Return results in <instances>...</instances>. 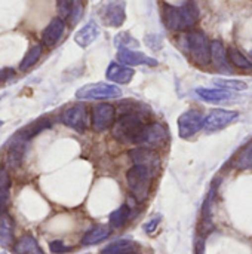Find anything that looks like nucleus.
<instances>
[{
	"label": "nucleus",
	"instance_id": "nucleus-1",
	"mask_svg": "<svg viewBox=\"0 0 252 254\" xmlns=\"http://www.w3.org/2000/svg\"><path fill=\"white\" fill-rule=\"evenodd\" d=\"M162 15H163L165 25L169 30L184 31L198 24L201 12H199L196 1L189 0L181 6H172V4L165 3L162 6Z\"/></svg>",
	"mask_w": 252,
	"mask_h": 254
},
{
	"label": "nucleus",
	"instance_id": "nucleus-2",
	"mask_svg": "<svg viewBox=\"0 0 252 254\" xmlns=\"http://www.w3.org/2000/svg\"><path fill=\"white\" fill-rule=\"evenodd\" d=\"M146 124L143 122L140 115H135L132 112L122 115L113 125V137L125 144L134 143L140 144V138L143 134Z\"/></svg>",
	"mask_w": 252,
	"mask_h": 254
},
{
	"label": "nucleus",
	"instance_id": "nucleus-3",
	"mask_svg": "<svg viewBox=\"0 0 252 254\" xmlns=\"http://www.w3.org/2000/svg\"><path fill=\"white\" fill-rule=\"evenodd\" d=\"M153 177H154V171L138 165L132 167L126 173V183L135 201L144 202L149 198L153 185Z\"/></svg>",
	"mask_w": 252,
	"mask_h": 254
},
{
	"label": "nucleus",
	"instance_id": "nucleus-4",
	"mask_svg": "<svg viewBox=\"0 0 252 254\" xmlns=\"http://www.w3.org/2000/svg\"><path fill=\"white\" fill-rule=\"evenodd\" d=\"M186 42L195 63H198L199 65H208L211 63V42L203 31H189L186 36Z\"/></svg>",
	"mask_w": 252,
	"mask_h": 254
},
{
	"label": "nucleus",
	"instance_id": "nucleus-5",
	"mask_svg": "<svg viewBox=\"0 0 252 254\" xmlns=\"http://www.w3.org/2000/svg\"><path fill=\"white\" fill-rule=\"evenodd\" d=\"M101 21L108 27H120L126 19L125 0H102L98 6Z\"/></svg>",
	"mask_w": 252,
	"mask_h": 254
},
{
	"label": "nucleus",
	"instance_id": "nucleus-6",
	"mask_svg": "<svg viewBox=\"0 0 252 254\" xmlns=\"http://www.w3.org/2000/svg\"><path fill=\"white\" fill-rule=\"evenodd\" d=\"M122 95V91L116 85L110 83H89L77 89L76 97L79 100H108V98H117Z\"/></svg>",
	"mask_w": 252,
	"mask_h": 254
},
{
	"label": "nucleus",
	"instance_id": "nucleus-7",
	"mask_svg": "<svg viewBox=\"0 0 252 254\" xmlns=\"http://www.w3.org/2000/svg\"><path fill=\"white\" fill-rule=\"evenodd\" d=\"M205 116L199 110H187L178 118V134L181 138H190L203 128Z\"/></svg>",
	"mask_w": 252,
	"mask_h": 254
},
{
	"label": "nucleus",
	"instance_id": "nucleus-8",
	"mask_svg": "<svg viewBox=\"0 0 252 254\" xmlns=\"http://www.w3.org/2000/svg\"><path fill=\"white\" fill-rule=\"evenodd\" d=\"M61 119L68 128H73L77 132H85L89 125V113L83 104H77L65 109Z\"/></svg>",
	"mask_w": 252,
	"mask_h": 254
},
{
	"label": "nucleus",
	"instance_id": "nucleus-9",
	"mask_svg": "<svg viewBox=\"0 0 252 254\" xmlns=\"http://www.w3.org/2000/svg\"><path fill=\"white\" fill-rule=\"evenodd\" d=\"M116 122V109L113 104L101 103L92 109V128L95 131H105Z\"/></svg>",
	"mask_w": 252,
	"mask_h": 254
},
{
	"label": "nucleus",
	"instance_id": "nucleus-10",
	"mask_svg": "<svg viewBox=\"0 0 252 254\" xmlns=\"http://www.w3.org/2000/svg\"><path fill=\"white\" fill-rule=\"evenodd\" d=\"M239 113L233 112V110H224V109H215L212 110L208 116H205V122H203V128L209 132H215L220 131L226 127H229L230 124H233L238 119Z\"/></svg>",
	"mask_w": 252,
	"mask_h": 254
},
{
	"label": "nucleus",
	"instance_id": "nucleus-11",
	"mask_svg": "<svg viewBox=\"0 0 252 254\" xmlns=\"http://www.w3.org/2000/svg\"><path fill=\"white\" fill-rule=\"evenodd\" d=\"M166 140H168L166 128L159 122H151V124H146L141 138H140V144H144L146 147L151 149V147L165 144Z\"/></svg>",
	"mask_w": 252,
	"mask_h": 254
},
{
	"label": "nucleus",
	"instance_id": "nucleus-12",
	"mask_svg": "<svg viewBox=\"0 0 252 254\" xmlns=\"http://www.w3.org/2000/svg\"><path fill=\"white\" fill-rule=\"evenodd\" d=\"M25 146H27V140H24L18 132L9 140L7 143V153H6V165L9 168H18L22 164V158L25 153Z\"/></svg>",
	"mask_w": 252,
	"mask_h": 254
},
{
	"label": "nucleus",
	"instance_id": "nucleus-13",
	"mask_svg": "<svg viewBox=\"0 0 252 254\" xmlns=\"http://www.w3.org/2000/svg\"><path fill=\"white\" fill-rule=\"evenodd\" d=\"M129 155H131V159H132L134 165L149 168V170H151V171H154V173H156V170H157L159 165H160V158H159L157 152L153 150V149H149V147H138V149L131 150Z\"/></svg>",
	"mask_w": 252,
	"mask_h": 254
},
{
	"label": "nucleus",
	"instance_id": "nucleus-14",
	"mask_svg": "<svg viewBox=\"0 0 252 254\" xmlns=\"http://www.w3.org/2000/svg\"><path fill=\"white\" fill-rule=\"evenodd\" d=\"M117 60L128 65V67H134V65H150V67H154L157 65V60L143 54V52H138V51H134V49H119L117 52Z\"/></svg>",
	"mask_w": 252,
	"mask_h": 254
},
{
	"label": "nucleus",
	"instance_id": "nucleus-15",
	"mask_svg": "<svg viewBox=\"0 0 252 254\" xmlns=\"http://www.w3.org/2000/svg\"><path fill=\"white\" fill-rule=\"evenodd\" d=\"M64 30H65V22H64V19H62L61 16L53 18V19L48 24V27L43 30V33H42V42H43V45L48 46V48L56 45L58 40L61 39V36L64 34Z\"/></svg>",
	"mask_w": 252,
	"mask_h": 254
},
{
	"label": "nucleus",
	"instance_id": "nucleus-16",
	"mask_svg": "<svg viewBox=\"0 0 252 254\" xmlns=\"http://www.w3.org/2000/svg\"><path fill=\"white\" fill-rule=\"evenodd\" d=\"M135 71L128 67V65H122V64H117V63H111L105 71V77L110 80V82H114V83H120V85H126L132 80Z\"/></svg>",
	"mask_w": 252,
	"mask_h": 254
},
{
	"label": "nucleus",
	"instance_id": "nucleus-17",
	"mask_svg": "<svg viewBox=\"0 0 252 254\" xmlns=\"http://www.w3.org/2000/svg\"><path fill=\"white\" fill-rule=\"evenodd\" d=\"M100 36V27L95 21H89L88 24H85L76 34H74V42L80 46V48H88L89 45H92L97 37Z\"/></svg>",
	"mask_w": 252,
	"mask_h": 254
},
{
	"label": "nucleus",
	"instance_id": "nucleus-18",
	"mask_svg": "<svg viewBox=\"0 0 252 254\" xmlns=\"http://www.w3.org/2000/svg\"><path fill=\"white\" fill-rule=\"evenodd\" d=\"M211 61L214 63V65L218 70L232 73V67H230L229 58H227V49L224 48V45L220 40L211 42Z\"/></svg>",
	"mask_w": 252,
	"mask_h": 254
},
{
	"label": "nucleus",
	"instance_id": "nucleus-19",
	"mask_svg": "<svg viewBox=\"0 0 252 254\" xmlns=\"http://www.w3.org/2000/svg\"><path fill=\"white\" fill-rule=\"evenodd\" d=\"M13 244V220L7 213L0 214V246L7 249Z\"/></svg>",
	"mask_w": 252,
	"mask_h": 254
},
{
	"label": "nucleus",
	"instance_id": "nucleus-20",
	"mask_svg": "<svg viewBox=\"0 0 252 254\" xmlns=\"http://www.w3.org/2000/svg\"><path fill=\"white\" fill-rule=\"evenodd\" d=\"M196 94L201 100L206 103H224L232 100V94L226 89H209V88H198Z\"/></svg>",
	"mask_w": 252,
	"mask_h": 254
},
{
	"label": "nucleus",
	"instance_id": "nucleus-21",
	"mask_svg": "<svg viewBox=\"0 0 252 254\" xmlns=\"http://www.w3.org/2000/svg\"><path fill=\"white\" fill-rule=\"evenodd\" d=\"M111 234V229L110 226H105V225H98V226H94L91 231H88L85 234V237L82 238V244L83 246H95L98 243H102L104 240H107Z\"/></svg>",
	"mask_w": 252,
	"mask_h": 254
},
{
	"label": "nucleus",
	"instance_id": "nucleus-22",
	"mask_svg": "<svg viewBox=\"0 0 252 254\" xmlns=\"http://www.w3.org/2000/svg\"><path fill=\"white\" fill-rule=\"evenodd\" d=\"M13 254H45L33 235H24L15 246Z\"/></svg>",
	"mask_w": 252,
	"mask_h": 254
},
{
	"label": "nucleus",
	"instance_id": "nucleus-23",
	"mask_svg": "<svg viewBox=\"0 0 252 254\" xmlns=\"http://www.w3.org/2000/svg\"><path fill=\"white\" fill-rule=\"evenodd\" d=\"M9 188L10 179L9 173L4 167H0V214L7 213V202H9Z\"/></svg>",
	"mask_w": 252,
	"mask_h": 254
},
{
	"label": "nucleus",
	"instance_id": "nucleus-24",
	"mask_svg": "<svg viewBox=\"0 0 252 254\" xmlns=\"http://www.w3.org/2000/svg\"><path fill=\"white\" fill-rule=\"evenodd\" d=\"M50 121L49 119H45V118H42V119H37L36 122H33V124H30L28 127H25V128H22L21 131H18V134L24 138V140H31L33 137H36L37 134H40L42 131H45V129H48V128H50Z\"/></svg>",
	"mask_w": 252,
	"mask_h": 254
},
{
	"label": "nucleus",
	"instance_id": "nucleus-25",
	"mask_svg": "<svg viewBox=\"0 0 252 254\" xmlns=\"http://www.w3.org/2000/svg\"><path fill=\"white\" fill-rule=\"evenodd\" d=\"M227 58H229V63L233 64L239 70H252V63L238 48L230 46L227 49Z\"/></svg>",
	"mask_w": 252,
	"mask_h": 254
},
{
	"label": "nucleus",
	"instance_id": "nucleus-26",
	"mask_svg": "<svg viewBox=\"0 0 252 254\" xmlns=\"http://www.w3.org/2000/svg\"><path fill=\"white\" fill-rule=\"evenodd\" d=\"M235 167L239 170H252V138L236 155Z\"/></svg>",
	"mask_w": 252,
	"mask_h": 254
},
{
	"label": "nucleus",
	"instance_id": "nucleus-27",
	"mask_svg": "<svg viewBox=\"0 0 252 254\" xmlns=\"http://www.w3.org/2000/svg\"><path fill=\"white\" fill-rule=\"evenodd\" d=\"M129 217H131L129 207L128 205H122V207H119L116 211H113L110 214V225L113 228H122V226L126 225V222L129 220Z\"/></svg>",
	"mask_w": 252,
	"mask_h": 254
},
{
	"label": "nucleus",
	"instance_id": "nucleus-28",
	"mask_svg": "<svg viewBox=\"0 0 252 254\" xmlns=\"http://www.w3.org/2000/svg\"><path fill=\"white\" fill-rule=\"evenodd\" d=\"M40 55H42V46L40 45H34L33 48H30L28 52L25 54V57L22 58L21 64H19V70H22V71L28 70L31 65H34L39 61Z\"/></svg>",
	"mask_w": 252,
	"mask_h": 254
},
{
	"label": "nucleus",
	"instance_id": "nucleus-29",
	"mask_svg": "<svg viewBox=\"0 0 252 254\" xmlns=\"http://www.w3.org/2000/svg\"><path fill=\"white\" fill-rule=\"evenodd\" d=\"M132 249H134L132 241H129V240H119V241H114L110 246H107L100 254H123L128 253V252H132Z\"/></svg>",
	"mask_w": 252,
	"mask_h": 254
},
{
	"label": "nucleus",
	"instance_id": "nucleus-30",
	"mask_svg": "<svg viewBox=\"0 0 252 254\" xmlns=\"http://www.w3.org/2000/svg\"><path fill=\"white\" fill-rule=\"evenodd\" d=\"M114 45L117 49H131V48H138L140 43L135 37H132L129 33H119L114 37Z\"/></svg>",
	"mask_w": 252,
	"mask_h": 254
},
{
	"label": "nucleus",
	"instance_id": "nucleus-31",
	"mask_svg": "<svg viewBox=\"0 0 252 254\" xmlns=\"http://www.w3.org/2000/svg\"><path fill=\"white\" fill-rule=\"evenodd\" d=\"M214 83L223 89H233V91H245L248 88L245 82L236 79H215Z\"/></svg>",
	"mask_w": 252,
	"mask_h": 254
},
{
	"label": "nucleus",
	"instance_id": "nucleus-32",
	"mask_svg": "<svg viewBox=\"0 0 252 254\" xmlns=\"http://www.w3.org/2000/svg\"><path fill=\"white\" fill-rule=\"evenodd\" d=\"M82 13H83V3H82V0H70V15H68V19H70L71 25L79 22V19L82 18Z\"/></svg>",
	"mask_w": 252,
	"mask_h": 254
},
{
	"label": "nucleus",
	"instance_id": "nucleus-33",
	"mask_svg": "<svg viewBox=\"0 0 252 254\" xmlns=\"http://www.w3.org/2000/svg\"><path fill=\"white\" fill-rule=\"evenodd\" d=\"M49 249H50V252H52V253H56V254L67 253V252H70V250H71L70 247L64 246V243H61V241H52V243L49 244Z\"/></svg>",
	"mask_w": 252,
	"mask_h": 254
},
{
	"label": "nucleus",
	"instance_id": "nucleus-34",
	"mask_svg": "<svg viewBox=\"0 0 252 254\" xmlns=\"http://www.w3.org/2000/svg\"><path fill=\"white\" fill-rule=\"evenodd\" d=\"M146 43L151 48V49H160L162 48V39L157 34H149L146 37Z\"/></svg>",
	"mask_w": 252,
	"mask_h": 254
},
{
	"label": "nucleus",
	"instance_id": "nucleus-35",
	"mask_svg": "<svg viewBox=\"0 0 252 254\" xmlns=\"http://www.w3.org/2000/svg\"><path fill=\"white\" fill-rule=\"evenodd\" d=\"M160 220H162V216H156V217H153L151 220H149V222L144 225V231H146L147 234H153V232L157 229V226H159Z\"/></svg>",
	"mask_w": 252,
	"mask_h": 254
},
{
	"label": "nucleus",
	"instance_id": "nucleus-36",
	"mask_svg": "<svg viewBox=\"0 0 252 254\" xmlns=\"http://www.w3.org/2000/svg\"><path fill=\"white\" fill-rule=\"evenodd\" d=\"M58 10L61 18H68L70 15V0H58Z\"/></svg>",
	"mask_w": 252,
	"mask_h": 254
},
{
	"label": "nucleus",
	"instance_id": "nucleus-37",
	"mask_svg": "<svg viewBox=\"0 0 252 254\" xmlns=\"http://www.w3.org/2000/svg\"><path fill=\"white\" fill-rule=\"evenodd\" d=\"M195 254H205V241L202 238H198L196 240V244H195Z\"/></svg>",
	"mask_w": 252,
	"mask_h": 254
},
{
	"label": "nucleus",
	"instance_id": "nucleus-38",
	"mask_svg": "<svg viewBox=\"0 0 252 254\" xmlns=\"http://www.w3.org/2000/svg\"><path fill=\"white\" fill-rule=\"evenodd\" d=\"M10 76H13V71H12L10 68H3V70H0V80H6V79H9Z\"/></svg>",
	"mask_w": 252,
	"mask_h": 254
},
{
	"label": "nucleus",
	"instance_id": "nucleus-39",
	"mask_svg": "<svg viewBox=\"0 0 252 254\" xmlns=\"http://www.w3.org/2000/svg\"><path fill=\"white\" fill-rule=\"evenodd\" d=\"M123 254H135V253H132V252H128V253H123Z\"/></svg>",
	"mask_w": 252,
	"mask_h": 254
},
{
	"label": "nucleus",
	"instance_id": "nucleus-40",
	"mask_svg": "<svg viewBox=\"0 0 252 254\" xmlns=\"http://www.w3.org/2000/svg\"><path fill=\"white\" fill-rule=\"evenodd\" d=\"M1 125H3V122H1V121H0V127H1Z\"/></svg>",
	"mask_w": 252,
	"mask_h": 254
},
{
	"label": "nucleus",
	"instance_id": "nucleus-41",
	"mask_svg": "<svg viewBox=\"0 0 252 254\" xmlns=\"http://www.w3.org/2000/svg\"><path fill=\"white\" fill-rule=\"evenodd\" d=\"M251 57H252V51H251Z\"/></svg>",
	"mask_w": 252,
	"mask_h": 254
},
{
	"label": "nucleus",
	"instance_id": "nucleus-42",
	"mask_svg": "<svg viewBox=\"0 0 252 254\" xmlns=\"http://www.w3.org/2000/svg\"><path fill=\"white\" fill-rule=\"evenodd\" d=\"M1 254H6V253H1Z\"/></svg>",
	"mask_w": 252,
	"mask_h": 254
}]
</instances>
